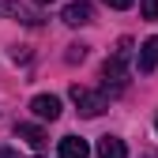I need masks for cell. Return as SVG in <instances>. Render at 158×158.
<instances>
[{
    "instance_id": "6da1fadb",
    "label": "cell",
    "mask_w": 158,
    "mask_h": 158,
    "mask_svg": "<svg viewBox=\"0 0 158 158\" xmlns=\"http://www.w3.org/2000/svg\"><path fill=\"white\" fill-rule=\"evenodd\" d=\"M128 60H132V42L124 38V42L117 45V53L102 64V79H106V87L124 90V83H128Z\"/></svg>"
},
{
    "instance_id": "7a4b0ae2",
    "label": "cell",
    "mask_w": 158,
    "mask_h": 158,
    "mask_svg": "<svg viewBox=\"0 0 158 158\" xmlns=\"http://www.w3.org/2000/svg\"><path fill=\"white\" fill-rule=\"evenodd\" d=\"M68 94H72L75 109L83 113V117H102V113L109 109V102H106V94H102V90H90V87H79V83H75Z\"/></svg>"
},
{
    "instance_id": "3957f363",
    "label": "cell",
    "mask_w": 158,
    "mask_h": 158,
    "mask_svg": "<svg viewBox=\"0 0 158 158\" xmlns=\"http://www.w3.org/2000/svg\"><path fill=\"white\" fill-rule=\"evenodd\" d=\"M30 113L38 121H56L60 117V98L56 94H34L30 98Z\"/></svg>"
},
{
    "instance_id": "277c9868",
    "label": "cell",
    "mask_w": 158,
    "mask_h": 158,
    "mask_svg": "<svg viewBox=\"0 0 158 158\" xmlns=\"http://www.w3.org/2000/svg\"><path fill=\"white\" fill-rule=\"evenodd\" d=\"M60 19L68 27H87V23H94V8L87 4V0H72V4L60 11Z\"/></svg>"
},
{
    "instance_id": "5b68a950",
    "label": "cell",
    "mask_w": 158,
    "mask_h": 158,
    "mask_svg": "<svg viewBox=\"0 0 158 158\" xmlns=\"http://www.w3.org/2000/svg\"><path fill=\"white\" fill-rule=\"evenodd\" d=\"M0 11L11 15V19H19V23H27V27H42V15L30 11V8H23L19 0H0Z\"/></svg>"
},
{
    "instance_id": "8992f818",
    "label": "cell",
    "mask_w": 158,
    "mask_h": 158,
    "mask_svg": "<svg viewBox=\"0 0 158 158\" xmlns=\"http://www.w3.org/2000/svg\"><path fill=\"white\" fill-rule=\"evenodd\" d=\"M15 135H19V139H27L34 151H45V147H49L45 128H38V124H15Z\"/></svg>"
},
{
    "instance_id": "52a82bcc",
    "label": "cell",
    "mask_w": 158,
    "mask_h": 158,
    "mask_svg": "<svg viewBox=\"0 0 158 158\" xmlns=\"http://www.w3.org/2000/svg\"><path fill=\"white\" fill-rule=\"evenodd\" d=\"M135 64H139V72H154L158 68V34L147 38V42L139 45V56H135Z\"/></svg>"
},
{
    "instance_id": "ba28073f",
    "label": "cell",
    "mask_w": 158,
    "mask_h": 158,
    "mask_svg": "<svg viewBox=\"0 0 158 158\" xmlns=\"http://www.w3.org/2000/svg\"><path fill=\"white\" fill-rule=\"evenodd\" d=\"M56 151H60V158H90V143L79 139V135H64Z\"/></svg>"
},
{
    "instance_id": "9c48e42d",
    "label": "cell",
    "mask_w": 158,
    "mask_h": 158,
    "mask_svg": "<svg viewBox=\"0 0 158 158\" xmlns=\"http://www.w3.org/2000/svg\"><path fill=\"white\" fill-rule=\"evenodd\" d=\"M98 158H128L124 139H117V135H102V139H98Z\"/></svg>"
},
{
    "instance_id": "30bf717a",
    "label": "cell",
    "mask_w": 158,
    "mask_h": 158,
    "mask_svg": "<svg viewBox=\"0 0 158 158\" xmlns=\"http://www.w3.org/2000/svg\"><path fill=\"white\" fill-rule=\"evenodd\" d=\"M64 60H68V64H79V60H87V45H83V42H75V45H68V53H64Z\"/></svg>"
},
{
    "instance_id": "8fae6325",
    "label": "cell",
    "mask_w": 158,
    "mask_h": 158,
    "mask_svg": "<svg viewBox=\"0 0 158 158\" xmlns=\"http://www.w3.org/2000/svg\"><path fill=\"white\" fill-rule=\"evenodd\" d=\"M143 19H158V0H143Z\"/></svg>"
},
{
    "instance_id": "7c38bea8",
    "label": "cell",
    "mask_w": 158,
    "mask_h": 158,
    "mask_svg": "<svg viewBox=\"0 0 158 158\" xmlns=\"http://www.w3.org/2000/svg\"><path fill=\"white\" fill-rule=\"evenodd\" d=\"M102 4H106V8H117V11H124V8L135 4V0H102Z\"/></svg>"
},
{
    "instance_id": "4fadbf2b",
    "label": "cell",
    "mask_w": 158,
    "mask_h": 158,
    "mask_svg": "<svg viewBox=\"0 0 158 158\" xmlns=\"http://www.w3.org/2000/svg\"><path fill=\"white\" fill-rule=\"evenodd\" d=\"M0 158H15V154H11V151H8V147H0Z\"/></svg>"
},
{
    "instance_id": "5bb4252c",
    "label": "cell",
    "mask_w": 158,
    "mask_h": 158,
    "mask_svg": "<svg viewBox=\"0 0 158 158\" xmlns=\"http://www.w3.org/2000/svg\"><path fill=\"white\" fill-rule=\"evenodd\" d=\"M34 4H53V0H34Z\"/></svg>"
},
{
    "instance_id": "9a60e30c",
    "label": "cell",
    "mask_w": 158,
    "mask_h": 158,
    "mask_svg": "<svg viewBox=\"0 0 158 158\" xmlns=\"http://www.w3.org/2000/svg\"><path fill=\"white\" fill-rule=\"evenodd\" d=\"M154 128H158V121H154Z\"/></svg>"
}]
</instances>
